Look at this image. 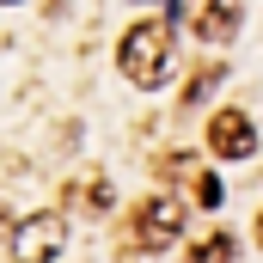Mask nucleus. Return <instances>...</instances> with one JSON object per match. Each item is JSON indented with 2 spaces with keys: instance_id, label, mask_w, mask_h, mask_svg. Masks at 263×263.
<instances>
[{
  "instance_id": "obj_1",
  "label": "nucleus",
  "mask_w": 263,
  "mask_h": 263,
  "mask_svg": "<svg viewBox=\"0 0 263 263\" xmlns=\"http://www.w3.org/2000/svg\"><path fill=\"white\" fill-rule=\"evenodd\" d=\"M117 67H123V80L129 86H159L165 73H172V25L165 18H135L129 31H123V43H117Z\"/></svg>"
},
{
  "instance_id": "obj_2",
  "label": "nucleus",
  "mask_w": 263,
  "mask_h": 263,
  "mask_svg": "<svg viewBox=\"0 0 263 263\" xmlns=\"http://www.w3.org/2000/svg\"><path fill=\"white\" fill-rule=\"evenodd\" d=\"M184 233V202L172 196V190H159V196H147L141 208H135V220H129V239H135V251H165L172 239Z\"/></svg>"
},
{
  "instance_id": "obj_3",
  "label": "nucleus",
  "mask_w": 263,
  "mask_h": 263,
  "mask_svg": "<svg viewBox=\"0 0 263 263\" xmlns=\"http://www.w3.org/2000/svg\"><path fill=\"white\" fill-rule=\"evenodd\" d=\"M67 245V220L49 208V214H25L12 227V263H55Z\"/></svg>"
},
{
  "instance_id": "obj_4",
  "label": "nucleus",
  "mask_w": 263,
  "mask_h": 263,
  "mask_svg": "<svg viewBox=\"0 0 263 263\" xmlns=\"http://www.w3.org/2000/svg\"><path fill=\"white\" fill-rule=\"evenodd\" d=\"M172 12L190 25V37H202V43H227L239 31V18H245L239 0H172Z\"/></svg>"
},
{
  "instance_id": "obj_5",
  "label": "nucleus",
  "mask_w": 263,
  "mask_h": 263,
  "mask_svg": "<svg viewBox=\"0 0 263 263\" xmlns=\"http://www.w3.org/2000/svg\"><path fill=\"white\" fill-rule=\"evenodd\" d=\"M251 147H257V129H251L245 110H214L208 117V153L214 159H245Z\"/></svg>"
},
{
  "instance_id": "obj_6",
  "label": "nucleus",
  "mask_w": 263,
  "mask_h": 263,
  "mask_svg": "<svg viewBox=\"0 0 263 263\" xmlns=\"http://www.w3.org/2000/svg\"><path fill=\"white\" fill-rule=\"evenodd\" d=\"M233 251H239V239H233V233H208V239L190 245V263H233Z\"/></svg>"
},
{
  "instance_id": "obj_7",
  "label": "nucleus",
  "mask_w": 263,
  "mask_h": 263,
  "mask_svg": "<svg viewBox=\"0 0 263 263\" xmlns=\"http://www.w3.org/2000/svg\"><path fill=\"white\" fill-rule=\"evenodd\" d=\"M73 202H80L86 214H104V208H110V184H104V178H80V184H73Z\"/></svg>"
},
{
  "instance_id": "obj_8",
  "label": "nucleus",
  "mask_w": 263,
  "mask_h": 263,
  "mask_svg": "<svg viewBox=\"0 0 263 263\" xmlns=\"http://www.w3.org/2000/svg\"><path fill=\"white\" fill-rule=\"evenodd\" d=\"M220 196H227V190H220V178H214V172H202V178H196V208H220Z\"/></svg>"
},
{
  "instance_id": "obj_9",
  "label": "nucleus",
  "mask_w": 263,
  "mask_h": 263,
  "mask_svg": "<svg viewBox=\"0 0 263 263\" xmlns=\"http://www.w3.org/2000/svg\"><path fill=\"white\" fill-rule=\"evenodd\" d=\"M257 245H263V214H257Z\"/></svg>"
},
{
  "instance_id": "obj_10",
  "label": "nucleus",
  "mask_w": 263,
  "mask_h": 263,
  "mask_svg": "<svg viewBox=\"0 0 263 263\" xmlns=\"http://www.w3.org/2000/svg\"><path fill=\"white\" fill-rule=\"evenodd\" d=\"M0 233H6V214H0ZM6 239H12V233H6Z\"/></svg>"
}]
</instances>
